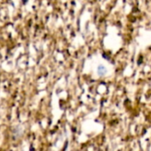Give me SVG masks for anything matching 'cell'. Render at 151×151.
<instances>
[{"instance_id":"1","label":"cell","mask_w":151,"mask_h":151,"mask_svg":"<svg viewBox=\"0 0 151 151\" xmlns=\"http://www.w3.org/2000/svg\"><path fill=\"white\" fill-rule=\"evenodd\" d=\"M97 73H98V74L100 76H104V75H105L107 73V68L104 65H100L98 66V68H97Z\"/></svg>"}]
</instances>
